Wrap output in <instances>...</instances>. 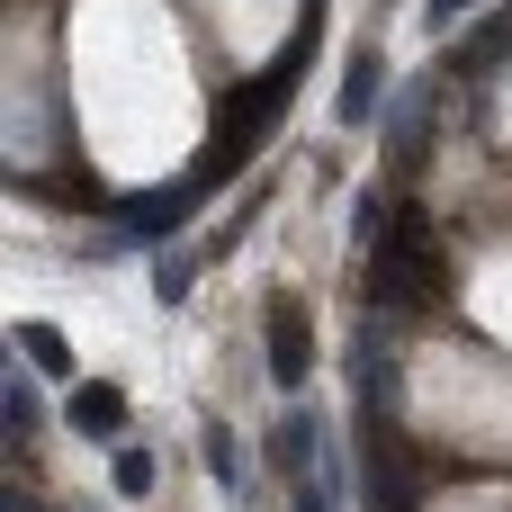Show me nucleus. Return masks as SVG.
Returning <instances> with one entry per match:
<instances>
[{
    "mask_svg": "<svg viewBox=\"0 0 512 512\" xmlns=\"http://www.w3.org/2000/svg\"><path fill=\"white\" fill-rule=\"evenodd\" d=\"M441 297V234L423 207H396V225L369 243V315H405Z\"/></svg>",
    "mask_w": 512,
    "mask_h": 512,
    "instance_id": "nucleus-1",
    "label": "nucleus"
},
{
    "mask_svg": "<svg viewBox=\"0 0 512 512\" xmlns=\"http://www.w3.org/2000/svg\"><path fill=\"white\" fill-rule=\"evenodd\" d=\"M261 333H270V378H279V387H306V369H315V324H306V306H297V297H270Z\"/></svg>",
    "mask_w": 512,
    "mask_h": 512,
    "instance_id": "nucleus-2",
    "label": "nucleus"
},
{
    "mask_svg": "<svg viewBox=\"0 0 512 512\" xmlns=\"http://www.w3.org/2000/svg\"><path fill=\"white\" fill-rule=\"evenodd\" d=\"M63 432H81V441H108V450H117V432H126V396H117L108 378L63 387Z\"/></svg>",
    "mask_w": 512,
    "mask_h": 512,
    "instance_id": "nucleus-3",
    "label": "nucleus"
},
{
    "mask_svg": "<svg viewBox=\"0 0 512 512\" xmlns=\"http://www.w3.org/2000/svg\"><path fill=\"white\" fill-rule=\"evenodd\" d=\"M378 99H387V54H378V45H360V54H351V72H342V126H369V117H378Z\"/></svg>",
    "mask_w": 512,
    "mask_h": 512,
    "instance_id": "nucleus-4",
    "label": "nucleus"
},
{
    "mask_svg": "<svg viewBox=\"0 0 512 512\" xmlns=\"http://www.w3.org/2000/svg\"><path fill=\"white\" fill-rule=\"evenodd\" d=\"M9 342H18V369H45V378H63V387H81V369H72V342H63L54 324H36V315H27V324H18Z\"/></svg>",
    "mask_w": 512,
    "mask_h": 512,
    "instance_id": "nucleus-5",
    "label": "nucleus"
},
{
    "mask_svg": "<svg viewBox=\"0 0 512 512\" xmlns=\"http://www.w3.org/2000/svg\"><path fill=\"white\" fill-rule=\"evenodd\" d=\"M0 396H9V450H27V441H36V378H27V369H9V387H0Z\"/></svg>",
    "mask_w": 512,
    "mask_h": 512,
    "instance_id": "nucleus-6",
    "label": "nucleus"
},
{
    "mask_svg": "<svg viewBox=\"0 0 512 512\" xmlns=\"http://www.w3.org/2000/svg\"><path fill=\"white\" fill-rule=\"evenodd\" d=\"M198 450H207V477H216L225 495H243V450H234V432H225V423H207V441H198Z\"/></svg>",
    "mask_w": 512,
    "mask_h": 512,
    "instance_id": "nucleus-7",
    "label": "nucleus"
},
{
    "mask_svg": "<svg viewBox=\"0 0 512 512\" xmlns=\"http://www.w3.org/2000/svg\"><path fill=\"white\" fill-rule=\"evenodd\" d=\"M108 477H117V495H126V504H144L162 468H153V450H126V441H117V459H108Z\"/></svg>",
    "mask_w": 512,
    "mask_h": 512,
    "instance_id": "nucleus-8",
    "label": "nucleus"
}]
</instances>
